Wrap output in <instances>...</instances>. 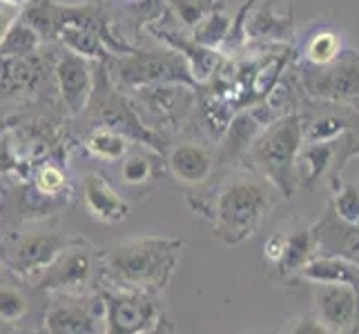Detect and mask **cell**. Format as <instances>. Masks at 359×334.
I'll use <instances>...</instances> for the list:
<instances>
[{
    "mask_svg": "<svg viewBox=\"0 0 359 334\" xmlns=\"http://www.w3.org/2000/svg\"><path fill=\"white\" fill-rule=\"evenodd\" d=\"M183 250L181 239L143 237L114 245L98 254V270L109 283L107 290L163 292L175 277Z\"/></svg>",
    "mask_w": 359,
    "mask_h": 334,
    "instance_id": "obj_1",
    "label": "cell"
},
{
    "mask_svg": "<svg viewBox=\"0 0 359 334\" xmlns=\"http://www.w3.org/2000/svg\"><path fill=\"white\" fill-rule=\"evenodd\" d=\"M279 199L277 188L266 176H230L217 192L212 228L226 245H239L259 230Z\"/></svg>",
    "mask_w": 359,
    "mask_h": 334,
    "instance_id": "obj_2",
    "label": "cell"
},
{
    "mask_svg": "<svg viewBox=\"0 0 359 334\" xmlns=\"http://www.w3.org/2000/svg\"><path fill=\"white\" fill-rule=\"evenodd\" d=\"M304 125L297 114H288L268 125L252 143V156L264 176L275 185L281 196L294 194L297 188V158L304 147Z\"/></svg>",
    "mask_w": 359,
    "mask_h": 334,
    "instance_id": "obj_3",
    "label": "cell"
},
{
    "mask_svg": "<svg viewBox=\"0 0 359 334\" xmlns=\"http://www.w3.org/2000/svg\"><path fill=\"white\" fill-rule=\"evenodd\" d=\"M45 334H107L103 292L56 294L43 316Z\"/></svg>",
    "mask_w": 359,
    "mask_h": 334,
    "instance_id": "obj_4",
    "label": "cell"
},
{
    "mask_svg": "<svg viewBox=\"0 0 359 334\" xmlns=\"http://www.w3.org/2000/svg\"><path fill=\"white\" fill-rule=\"evenodd\" d=\"M116 74L123 85L134 90L154 85H192L188 63L177 52H136L116 60Z\"/></svg>",
    "mask_w": 359,
    "mask_h": 334,
    "instance_id": "obj_5",
    "label": "cell"
},
{
    "mask_svg": "<svg viewBox=\"0 0 359 334\" xmlns=\"http://www.w3.org/2000/svg\"><path fill=\"white\" fill-rule=\"evenodd\" d=\"M98 270V252L83 239L69 241L43 272L34 277V286L45 292H83Z\"/></svg>",
    "mask_w": 359,
    "mask_h": 334,
    "instance_id": "obj_6",
    "label": "cell"
},
{
    "mask_svg": "<svg viewBox=\"0 0 359 334\" xmlns=\"http://www.w3.org/2000/svg\"><path fill=\"white\" fill-rule=\"evenodd\" d=\"M107 305V334H139L163 314L152 294L132 290H103Z\"/></svg>",
    "mask_w": 359,
    "mask_h": 334,
    "instance_id": "obj_7",
    "label": "cell"
},
{
    "mask_svg": "<svg viewBox=\"0 0 359 334\" xmlns=\"http://www.w3.org/2000/svg\"><path fill=\"white\" fill-rule=\"evenodd\" d=\"M69 241L56 230H45V232H27L14 239L7 250H5V261L11 272H16L20 277H36L43 272L49 263L58 256Z\"/></svg>",
    "mask_w": 359,
    "mask_h": 334,
    "instance_id": "obj_8",
    "label": "cell"
},
{
    "mask_svg": "<svg viewBox=\"0 0 359 334\" xmlns=\"http://www.w3.org/2000/svg\"><path fill=\"white\" fill-rule=\"evenodd\" d=\"M317 319L332 334H359V290L341 283H317Z\"/></svg>",
    "mask_w": 359,
    "mask_h": 334,
    "instance_id": "obj_9",
    "label": "cell"
},
{
    "mask_svg": "<svg viewBox=\"0 0 359 334\" xmlns=\"http://www.w3.org/2000/svg\"><path fill=\"white\" fill-rule=\"evenodd\" d=\"M54 76H56L60 101H63L69 114L72 116L83 114L92 101L94 83H96L90 60L63 49V54L58 56L54 65Z\"/></svg>",
    "mask_w": 359,
    "mask_h": 334,
    "instance_id": "obj_10",
    "label": "cell"
},
{
    "mask_svg": "<svg viewBox=\"0 0 359 334\" xmlns=\"http://www.w3.org/2000/svg\"><path fill=\"white\" fill-rule=\"evenodd\" d=\"M90 103H96L101 125L112 127V130L121 132L123 136H128V139L143 141V143H147V145L154 147V150H158V152L163 150V147L158 145L156 136L147 127H143L139 114H136L134 107L128 103V98H123L116 92H96V88H94V94H92Z\"/></svg>",
    "mask_w": 359,
    "mask_h": 334,
    "instance_id": "obj_11",
    "label": "cell"
},
{
    "mask_svg": "<svg viewBox=\"0 0 359 334\" xmlns=\"http://www.w3.org/2000/svg\"><path fill=\"white\" fill-rule=\"evenodd\" d=\"M315 78H311V92L332 101H348L359 96V56L348 52L339 56L326 67L315 69Z\"/></svg>",
    "mask_w": 359,
    "mask_h": 334,
    "instance_id": "obj_12",
    "label": "cell"
},
{
    "mask_svg": "<svg viewBox=\"0 0 359 334\" xmlns=\"http://www.w3.org/2000/svg\"><path fill=\"white\" fill-rule=\"evenodd\" d=\"M311 232L313 243L321 250V256H341L359 265V225L341 221L332 205Z\"/></svg>",
    "mask_w": 359,
    "mask_h": 334,
    "instance_id": "obj_13",
    "label": "cell"
},
{
    "mask_svg": "<svg viewBox=\"0 0 359 334\" xmlns=\"http://www.w3.org/2000/svg\"><path fill=\"white\" fill-rule=\"evenodd\" d=\"M83 199L88 212L107 225H116L130 214V203L101 174H88L83 179Z\"/></svg>",
    "mask_w": 359,
    "mask_h": 334,
    "instance_id": "obj_14",
    "label": "cell"
},
{
    "mask_svg": "<svg viewBox=\"0 0 359 334\" xmlns=\"http://www.w3.org/2000/svg\"><path fill=\"white\" fill-rule=\"evenodd\" d=\"M168 167L172 176L185 185H201L215 172V154L205 145L183 143L170 150Z\"/></svg>",
    "mask_w": 359,
    "mask_h": 334,
    "instance_id": "obj_15",
    "label": "cell"
},
{
    "mask_svg": "<svg viewBox=\"0 0 359 334\" xmlns=\"http://www.w3.org/2000/svg\"><path fill=\"white\" fill-rule=\"evenodd\" d=\"M299 274L313 283H341L359 290V265L341 256H313Z\"/></svg>",
    "mask_w": 359,
    "mask_h": 334,
    "instance_id": "obj_16",
    "label": "cell"
},
{
    "mask_svg": "<svg viewBox=\"0 0 359 334\" xmlns=\"http://www.w3.org/2000/svg\"><path fill=\"white\" fill-rule=\"evenodd\" d=\"M58 39L63 41L65 49L72 54H76L90 63H107L112 58V52L107 45L98 39V36L85 27H76V25H67L58 32Z\"/></svg>",
    "mask_w": 359,
    "mask_h": 334,
    "instance_id": "obj_17",
    "label": "cell"
},
{
    "mask_svg": "<svg viewBox=\"0 0 359 334\" xmlns=\"http://www.w3.org/2000/svg\"><path fill=\"white\" fill-rule=\"evenodd\" d=\"M313 232L311 230H297L286 237V247H283V254L279 258V272L281 274H292V272H299L308 261L313 258Z\"/></svg>",
    "mask_w": 359,
    "mask_h": 334,
    "instance_id": "obj_18",
    "label": "cell"
},
{
    "mask_svg": "<svg viewBox=\"0 0 359 334\" xmlns=\"http://www.w3.org/2000/svg\"><path fill=\"white\" fill-rule=\"evenodd\" d=\"M128 136L105 125L94 127L88 139H85V147L90 150V154L103 160H121L128 154Z\"/></svg>",
    "mask_w": 359,
    "mask_h": 334,
    "instance_id": "obj_19",
    "label": "cell"
},
{
    "mask_svg": "<svg viewBox=\"0 0 359 334\" xmlns=\"http://www.w3.org/2000/svg\"><path fill=\"white\" fill-rule=\"evenodd\" d=\"M32 312V299L20 286L0 283V323L18 326Z\"/></svg>",
    "mask_w": 359,
    "mask_h": 334,
    "instance_id": "obj_20",
    "label": "cell"
},
{
    "mask_svg": "<svg viewBox=\"0 0 359 334\" xmlns=\"http://www.w3.org/2000/svg\"><path fill=\"white\" fill-rule=\"evenodd\" d=\"M41 43V36L32 25L25 20H18L9 27L7 36L0 43V56L5 58H25L36 52V47Z\"/></svg>",
    "mask_w": 359,
    "mask_h": 334,
    "instance_id": "obj_21",
    "label": "cell"
},
{
    "mask_svg": "<svg viewBox=\"0 0 359 334\" xmlns=\"http://www.w3.org/2000/svg\"><path fill=\"white\" fill-rule=\"evenodd\" d=\"M339 56H341V39L332 29H319L306 43V60L315 67H326Z\"/></svg>",
    "mask_w": 359,
    "mask_h": 334,
    "instance_id": "obj_22",
    "label": "cell"
},
{
    "mask_svg": "<svg viewBox=\"0 0 359 334\" xmlns=\"http://www.w3.org/2000/svg\"><path fill=\"white\" fill-rule=\"evenodd\" d=\"M230 29H232V20L226 14H221L219 9H215L212 14H208L194 27V41L199 43V45H203V47L215 49L221 43L228 41Z\"/></svg>",
    "mask_w": 359,
    "mask_h": 334,
    "instance_id": "obj_23",
    "label": "cell"
},
{
    "mask_svg": "<svg viewBox=\"0 0 359 334\" xmlns=\"http://www.w3.org/2000/svg\"><path fill=\"white\" fill-rule=\"evenodd\" d=\"M154 160L150 154L143 152H134L130 156H123V165H121V181L126 185H143L154 176Z\"/></svg>",
    "mask_w": 359,
    "mask_h": 334,
    "instance_id": "obj_24",
    "label": "cell"
},
{
    "mask_svg": "<svg viewBox=\"0 0 359 334\" xmlns=\"http://www.w3.org/2000/svg\"><path fill=\"white\" fill-rule=\"evenodd\" d=\"M335 141H324V143H311L308 147H302V158L308 163L311 172H308V185H313L324 172L328 169L332 154H335Z\"/></svg>",
    "mask_w": 359,
    "mask_h": 334,
    "instance_id": "obj_25",
    "label": "cell"
},
{
    "mask_svg": "<svg viewBox=\"0 0 359 334\" xmlns=\"http://www.w3.org/2000/svg\"><path fill=\"white\" fill-rule=\"evenodd\" d=\"M290 22L283 16H275L266 7L255 16L252 25H248V29H252L257 39H283V34H288Z\"/></svg>",
    "mask_w": 359,
    "mask_h": 334,
    "instance_id": "obj_26",
    "label": "cell"
},
{
    "mask_svg": "<svg viewBox=\"0 0 359 334\" xmlns=\"http://www.w3.org/2000/svg\"><path fill=\"white\" fill-rule=\"evenodd\" d=\"M172 5H175L179 20L190 29H194L208 14L217 9L212 0H172Z\"/></svg>",
    "mask_w": 359,
    "mask_h": 334,
    "instance_id": "obj_27",
    "label": "cell"
},
{
    "mask_svg": "<svg viewBox=\"0 0 359 334\" xmlns=\"http://www.w3.org/2000/svg\"><path fill=\"white\" fill-rule=\"evenodd\" d=\"M332 209H335V214L341 221L359 225V190L355 188V185H344L335 196Z\"/></svg>",
    "mask_w": 359,
    "mask_h": 334,
    "instance_id": "obj_28",
    "label": "cell"
},
{
    "mask_svg": "<svg viewBox=\"0 0 359 334\" xmlns=\"http://www.w3.org/2000/svg\"><path fill=\"white\" fill-rule=\"evenodd\" d=\"M255 134H257V123L248 114L239 116L234 120V125L230 127V139L226 143L228 154H237L239 150H243L248 143L255 141Z\"/></svg>",
    "mask_w": 359,
    "mask_h": 334,
    "instance_id": "obj_29",
    "label": "cell"
},
{
    "mask_svg": "<svg viewBox=\"0 0 359 334\" xmlns=\"http://www.w3.org/2000/svg\"><path fill=\"white\" fill-rule=\"evenodd\" d=\"M65 188V174L58 165H43L36 172V190L43 196H54L63 192Z\"/></svg>",
    "mask_w": 359,
    "mask_h": 334,
    "instance_id": "obj_30",
    "label": "cell"
},
{
    "mask_svg": "<svg viewBox=\"0 0 359 334\" xmlns=\"http://www.w3.org/2000/svg\"><path fill=\"white\" fill-rule=\"evenodd\" d=\"M344 130H346V123L341 118L328 116L324 120H317L306 136L311 143H324V141H335Z\"/></svg>",
    "mask_w": 359,
    "mask_h": 334,
    "instance_id": "obj_31",
    "label": "cell"
},
{
    "mask_svg": "<svg viewBox=\"0 0 359 334\" xmlns=\"http://www.w3.org/2000/svg\"><path fill=\"white\" fill-rule=\"evenodd\" d=\"M286 334H332L319 319L315 316H304L297 319L290 323V328L286 330Z\"/></svg>",
    "mask_w": 359,
    "mask_h": 334,
    "instance_id": "obj_32",
    "label": "cell"
},
{
    "mask_svg": "<svg viewBox=\"0 0 359 334\" xmlns=\"http://www.w3.org/2000/svg\"><path fill=\"white\" fill-rule=\"evenodd\" d=\"M283 247H286V234H272V237L266 241L264 245V256H266V261L272 263V265H277L279 263V258L283 254Z\"/></svg>",
    "mask_w": 359,
    "mask_h": 334,
    "instance_id": "obj_33",
    "label": "cell"
},
{
    "mask_svg": "<svg viewBox=\"0 0 359 334\" xmlns=\"http://www.w3.org/2000/svg\"><path fill=\"white\" fill-rule=\"evenodd\" d=\"M139 334H172V326H170V321H168L163 314H161L150 328L143 330V332H139Z\"/></svg>",
    "mask_w": 359,
    "mask_h": 334,
    "instance_id": "obj_34",
    "label": "cell"
},
{
    "mask_svg": "<svg viewBox=\"0 0 359 334\" xmlns=\"http://www.w3.org/2000/svg\"><path fill=\"white\" fill-rule=\"evenodd\" d=\"M14 11L11 9H0V43H3V39L7 36L9 27L14 25Z\"/></svg>",
    "mask_w": 359,
    "mask_h": 334,
    "instance_id": "obj_35",
    "label": "cell"
},
{
    "mask_svg": "<svg viewBox=\"0 0 359 334\" xmlns=\"http://www.w3.org/2000/svg\"><path fill=\"white\" fill-rule=\"evenodd\" d=\"M0 3H5L9 7H25V5H29L32 0H0Z\"/></svg>",
    "mask_w": 359,
    "mask_h": 334,
    "instance_id": "obj_36",
    "label": "cell"
},
{
    "mask_svg": "<svg viewBox=\"0 0 359 334\" xmlns=\"http://www.w3.org/2000/svg\"><path fill=\"white\" fill-rule=\"evenodd\" d=\"M3 261H5V250L0 247V265H3Z\"/></svg>",
    "mask_w": 359,
    "mask_h": 334,
    "instance_id": "obj_37",
    "label": "cell"
}]
</instances>
